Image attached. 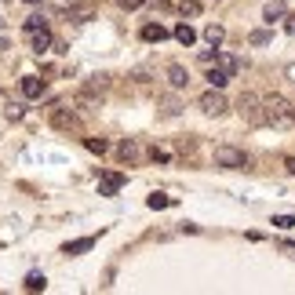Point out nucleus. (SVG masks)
Segmentation results:
<instances>
[{
  "instance_id": "f257e3e1",
  "label": "nucleus",
  "mask_w": 295,
  "mask_h": 295,
  "mask_svg": "<svg viewBox=\"0 0 295 295\" xmlns=\"http://www.w3.org/2000/svg\"><path fill=\"white\" fill-rule=\"evenodd\" d=\"M215 164L230 168V172H241V168H248V157H244V150H237V146H215Z\"/></svg>"
},
{
  "instance_id": "f03ea898",
  "label": "nucleus",
  "mask_w": 295,
  "mask_h": 295,
  "mask_svg": "<svg viewBox=\"0 0 295 295\" xmlns=\"http://www.w3.org/2000/svg\"><path fill=\"white\" fill-rule=\"evenodd\" d=\"M197 106L204 110L208 117H223L226 110H230V102H226V95H223V88H211V91H204V95L197 99Z\"/></svg>"
},
{
  "instance_id": "7ed1b4c3",
  "label": "nucleus",
  "mask_w": 295,
  "mask_h": 295,
  "mask_svg": "<svg viewBox=\"0 0 295 295\" xmlns=\"http://www.w3.org/2000/svg\"><path fill=\"white\" fill-rule=\"evenodd\" d=\"M120 186H124V175H120V172H106V175L99 179V197H113Z\"/></svg>"
},
{
  "instance_id": "20e7f679",
  "label": "nucleus",
  "mask_w": 295,
  "mask_h": 295,
  "mask_svg": "<svg viewBox=\"0 0 295 295\" xmlns=\"http://www.w3.org/2000/svg\"><path fill=\"white\" fill-rule=\"evenodd\" d=\"M19 88H22L26 99H40V95H44V81H40V77H22Z\"/></svg>"
},
{
  "instance_id": "39448f33",
  "label": "nucleus",
  "mask_w": 295,
  "mask_h": 295,
  "mask_svg": "<svg viewBox=\"0 0 295 295\" xmlns=\"http://www.w3.org/2000/svg\"><path fill=\"white\" fill-rule=\"evenodd\" d=\"M168 84H172L175 91H182L186 84H190V73H186L182 66H175V62H172V66H168Z\"/></svg>"
},
{
  "instance_id": "423d86ee",
  "label": "nucleus",
  "mask_w": 295,
  "mask_h": 295,
  "mask_svg": "<svg viewBox=\"0 0 295 295\" xmlns=\"http://www.w3.org/2000/svg\"><path fill=\"white\" fill-rule=\"evenodd\" d=\"M91 248H95V237H81V241H69L62 252L66 255H84V252H91Z\"/></svg>"
},
{
  "instance_id": "0eeeda50",
  "label": "nucleus",
  "mask_w": 295,
  "mask_h": 295,
  "mask_svg": "<svg viewBox=\"0 0 295 295\" xmlns=\"http://www.w3.org/2000/svg\"><path fill=\"white\" fill-rule=\"evenodd\" d=\"M284 4H288V0H270V4L262 8V19H266V22L273 26V22H277V19L284 15Z\"/></svg>"
},
{
  "instance_id": "6e6552de",
  "label": "nucleus",
  "mask_w": 295,
  "mask_h": 295,
  "mask_svg": "<svg viewBox=\"0 0 295 295\" xmlns=\"http://www.w3.org/2000/svg\"><path fill=\"white\" fill-rule=\"evenodd\" d=\"M164 37H168V29H164L161 22H157V26H153V22H150V26H142V40H150V44H161Z\"/></svg>"
},
{
  "instance_id": "1a4fd4ad",
  "label": "nucleus",
  "mask_w": 295,
  "mask_h": 295,
  "mask_svg": "<svg viewBox=\"0 0 295 295\" xmlns=\"http://www.w3.org/2000/svg\"><path fill=\"white\" fill-rule=\"evenodd\" d=\"M51 124H55L58 131H69L73 124H77V117H73V113H66V110H55V113H51Z\"/></svg>"
},
{
  "instance_id": "9d476101",
  "label": "nucleus",
  "mask_w": 295,
  "mask_h": 295,
  "mask_svg": "<svg viewBox=\"0 0 295 295\" xmlns=\"http://www.w3.org/2000/svg\"><path fill=\"white\" fill-rule=\"evenodd\" d=\"M40 29H48V19H44L40 11H33V15H29V19H26V33L33 37V33H40Z\"/></svg>"
},
{
  "instance_id": "9b49d317",
  "label": "nucleus",
  "mask_w": 295,
  "mask_h": 295,
  "mask_svg": "<svg viewBox=\"0 0 295 295\" xmlns=\"http://www.w3.org/2000/svg\"><path fill=\"white\" fill-rule=\"evenodd\" d=\"M175 40H179V44H186V48H190V44L197 40V33H193V26H186V22H179V26H175Z\"/></svg>"
},
{
  "instance_id": "f8f14e48",
  "label": "nucleus",
  "mask_w": 295,
  "mask_h": 295,
  "mask_svg": "<svg viewBox=\"0 0 295 295\" xmlns=\"http://www.w3.org/2000/svg\"><path fill=\"white\" fill-rule=\"evenodd\" d=\"M66 19H69V22H88V19H91V8H88V4L66 8Z\"/></svg>"
},
{
  "instance_id": "ddd939ff",
  "label": "nucleus",
  "mask_w": 295,
  "mask_h": 295,
  "mask_svg": "<svg viewBox=\"0 0 295 295\" xmlns=\"http://www.w3.org/2000/svg\"><path fill=\"white\" fill-rule=\"evenodd\" d=\"M48 48H51V33H48V29H40V33H33V55L48 51Z\"/></svg>"
},
{
  "instance_id": "4468645a",
  "label": "nucleus",
  "mask_w": 295,
  "mask_h": 295,
  "mask_svg": "<svg viewBox=\"0 0 295 295\" xmlns=\"http://www.w3.org/2000/svg\"><path fill=\"white\" fill-rule=\"evenodd\" d=\"M215 62H219V66L230 73V77H234L237 69H241V58H234V55H226V51H219V58H215Z\"/></svg>"
},
{
  "instance_id": "2eb2a0df",
  "label": "nucleus",
  "mask_w": 295,
  "mask_h": 295,
  "mask_svg": "<svg viewBox=\"0 0 295 295\" xmlns=\"http://www.w3.org/2000/svg\"><path fill=\"white\" fill-rule=\"evenodd\" d=\"M226 81H230V73H226L223 66H215V69H208V84H211V88H226Z\"/></svg>"
},
{
  "instance_id": "dca6fc26",
  "label": "nucleus",
  "mask_w": 295,
  "mask_h": 295,
  "mask_svg": "<svg viewBox=\"0 0 295 295\" xmlns=\"http://www.w3.org/2000/svg\"><path fill=\"white\" fill-rule=\"evenodd\" d=\"M117 153H120V161H128V164H131V161H138V146L131 142V138H128V142H120V146H117Z\"/></svg>"
},
{
  "instance_id": "f3484780",
  "label": "nucleus",
  "mask_w": 295,
  "mask_h": 295,
  "mask_svg": "<svg viewBox=\"0 0 295 295\" xmlns=\"http://www.w3.org/2000/svg\"><path fill=\"white\" fill-rule=\"evenodd\" d=\"M223 37H226V29H223V26H208V29H204V40L211 44V48H219Z\"/></svg>"
},
{
  "instance_id": "a211bd4d",
  "label": "nucleus",
  "mask_w": 295,
  "mask_h": 295,
  "mask_svg": "<svg viewBox=\"0 0 295 295\" xmlns=\"http://www.w3.org/2000/svg\"><path fill=\"white\" fill-rule=\"evenodd\" d=\"M44 288H48V277L44 273H29L26 277V291H44Z\"/></svg>"
},
{
  "instance_id": "6ab92c4d",
  "label": "nucleus",
  "mask_w": 295,
  "mask_h": 295,
  "mask_svg": "<svg viewBox=\"0 0 295 295\" xmlns=\"http://www.w3.org/2000/svg\"><path fill=\"white\" fill-rule=\"evenodd\" d=\"M179 11L186 19H193V15H200V0H179Z\"/></svg>"
},
{
  "instance_id": "aec40b11",
  "label": "nucleus",
  "mask_w": 295,
  "mask_h": 295,
  "mask_svg": "<svg viewBox=\"0 0 295 295\" xmlns=\"http://www.w3.org/2000/svg\"><path fill=\"white\" fill-rule=\"evenodd\" d=\"M146 204H150L153 211H157V208H168V204H172V197H164V193H150Z\"/></svg>"
},
{
  "instance_id": "412c9836",
  "label": "nucleus",
  "mask_w": 295,
  "mask_h": 295,
  "mask_svg": "<svg viewBox=\"0 0 295 295\" xmlns=\"http://www.w3.org/2000/svg\"><path fill=\"white\" fill-rule=\"evenodd\" d=\"M84 146H88L91 153H106V150H110V142H106V138H84Z\"/></svg>"
},
{
  "instance_id": "4be33fe9",
  "label": "nucleus",
  "mask_w": 295,
  "mask_h": 295,
  "mask_svg": "<svg viewBox=\"0 0 295 295\" xmlns=\"http://www.w3.org/2000/svg\"><path fill=\"white\" fill-rule=\"evenodd\" d=\"M22 113H26V110H22L19 102H11V106H8V120H22Z\"/></svg>"
},
{
  "instance_id": "5701e85b",
  "label": "nucleus",
  "mask_w": 295,
  "mask_h": 295,
  "mask_svg": "<svg viewBox=\"0 0 295 295\" xmlns=\"http://www.w3.org/2000/svg\"><path fill=\"white\" fill-rule=\"evenodd\" d=\"M273 226H281V230H291V226H295V219H291V215H277V219H273Z\"/></svg>"
},
{
  "instance_id": "b1692460",
  "label": "nucleus",
  "mask_w": 295,
  "mask_h": 295,
  "mask_svg": "<svg viewBox=\"0 0 295 295\" xmlns=\"http://www.w3.org/2000/svg\"><path fill=\"white\" fill-rule=\"evenodd\" d=\"M146 0H117V8H124V11H135V8H142Z\"/></svg>"
},
{
  "instance_id": "393cba45",
  "label": "nucleus",
  "mask_w": 295,
  "mask_h": 295,
  "mask_svg": "<svg viewBox=\"0 0 295 295\" xmlns=\"http://www.w3.org/2000/svg\"><path fill=\"white\" fill-rule=\"evenodd\" d=\"M248 40H252V44H266V40H270V33H266V29H255V33L248 37Z\"/></svg>"
},
{
  "instance_id": "a878e982",
  "label": "nucleus",
  "mask_w": 295,
  "mask_h": 295,
  "mask_svg": "<svg viewBox=\"0 0 295 295\" xmlns=\"http://www.w3.org/2000/svg\"><path fill=\"white\" fill-rule=\"evenodd\" d=\"M179 113V102H164V117H175Z\"/></svg>"
},
{
  "instance_id": "bb28decb",
  "label": "nucleus",
  "mask_w": 295,
  "mask_h": 295,
  "mask_svg": "<svg viewBox=\"0 0 295 295\" xmlns=\"http://www.w3.org/2000/svg\"><path fill=\"white\" fill-rule=\"evenodd\" d=\"M284 29H288V33L295 37V15H291V19H288V26H284Z\"/></svg>"
},
{
  "instance_id": "cd10ccee",
  "label": "nucleus",
  "mask_w": 295,
  "mask_h": 295,
  "mask_svg": "<svg viewBox=\"0 0 295 295\" xmlns=\"http://www.w3.org/2000/svg\"><path fill=\"white\" fill-rule=\"evenodd\" d=\"M284 168H288V172L295 175V157H288V161H284Z\"/></svg>"
},
{
  "instance_id": "c85d7f7f",
  "label": "nucleus",
  "mask_w": 295,
  "mask_h": 295,
  "mask_svg": "<svg viewBox=\"0 0 295 295\" xmlns=\"http://www.w3.org/2000/svg\"><path fill=\"white\" fill-rule=\"evenodd\" d=\"M4 48H8V40H4V37H0V51H4Z\"/></svg>"
},
{
  "instance_id": "c756f323",
  "label": "nucleus",
  "mask_w": 295,
  "mask_h": 295,
  "mask_svg": "<svg viewBox=\"0 0 295 295\" xmlns=\"http://www.w3.org/2000/svg\"><path fill=\"white\" fill-rule=\"evenodd\" d=\"M26 4H40V0H26Z\"/></svg>"
},
{
  "instance_id": "7c9ffc66",
  "label": "nucleus",
  "mask_w": 295,
  "mask_h": 295,
  "mask_svg": "<svg viewBox=\"0 0 295 295\" xmlns=\"http://www.w3.org/2000/svg\"><path fill=\"white\" fill-rule=\"evenodd\" d=\"M291 120H295V110H291Z\"/></svg>"
},
{
  "instance_id": "2f4dec72",
  "label": "nucleus",
  "mask_w": 295,
  "mask_h": 295,
  "mask_svg": "<svg viewBox=\"0 0 295 295\" xmlns=\"http://www.w3.org/2000/svg\"><path fill=\"white\" fill-rule=\"evenodd\" d=\"M69 4H73V0H69Z\"/></svg>"
}]
</instances>
